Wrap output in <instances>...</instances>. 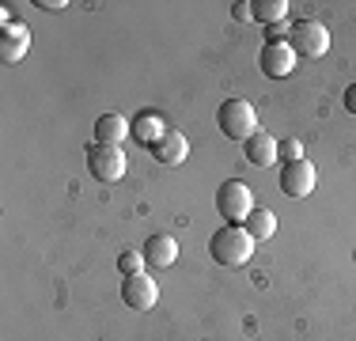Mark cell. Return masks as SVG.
<instances>
[{
	"mask_svg": "<svg viewBox=\"0 0 356 341\" xmlns=\"http://www.w3.org/2000/svg\"><path fill=\"white\" fill-rule=\"evenodd\" d=\"M209 254H213L216 266L239 269V266H247V262H250L254 239L247 235V228H243V224H224V228H216V232H213V239H209Z\"/></svg>",
	"mask_w": 356,
	"mask_h": 341,
	"instance_id": "cell-1",
	"label": "cell"
},
{
	"mask_svg": "<svg viewBox=\"0 0 356 341\" xmlns=\"http://www.w3.org/2000/svg\"><path fill=\"white\" fill-rule=\"evenodd\" d=\"M216 125L227 141H247L258 133V110L247 99H224L216 110Z\"/></svg>",
	"mask_w": 356,
	"mask_h": 341,
	"instance_id": "cell-2",
	"label": "cell"
},
{
	"mask_svg": "<svg viewBox=\"0 0 356 341\" xmlns=\"http://www.w3.org/2000/svg\"><path fill=\"white\" fill-rule=\"evenodd\" d=\"M83 159H88V170L99 178V182L114 186L125 178V152L122 144H88V152H83Z\"/></svg>",
	"mask_w": 356,
	"mask_h": 341,
	"instance_id": "cell-3",
	"label": "cell"
},
{
	"mask_svg": "<svg viewBox=\"0 0 356 341\" xmlns=\"http://www.w3.org/2000/svg\"><path fill=\"white\" fill-rule=\"evenodd\" d=\"M216 212L227 220V224H243V220L254 212V190L239 178H227L216 190Z\"/></svg>",
	"mask_w": 356,
	"mask_h": 341,
	"instance_id": "cell-4",
	"label": "cell"
},
{
	"mask_svg": "<svg viewBox=\"0 0 356 341\" xmlns=\"http://www.w3.org/2000/svg\"><path fill=\"white\" fill-rule=\"evenodd\" d=\"M288 46L296 49V57L315 61V57H322L330 49V31L318 19H296L292 31H288Z\"/></svg>",
	"mask_w": 356,
	"mask_h": 341,
	"instance_id": "cell-5",
	"label": "cell"
},
{
	"mask_svg": "<svg viewBox=\"0 0 356 341\" xmlns=\"http://www.w3.org/2000/svg\"><path fill=\"white\" fill-rule=\"evenodd\" d=\"M122 303L129 311H152L159 303V285L148 277V273H137V277L122 280Z\"/></svg>",
	"mask_w": 356,
	"mask_h": 341,
	"instance_id": "cell-6",
	"label": "cell"
},
{
	"mask_svg": "<svg viewBox=\"0 0 356 341\" xmlns=\"http://www.w3.org/2000/svg\"><path fill=\"white\" fill-rule=\"evenodd\" d=\"M318 182V170L311 159H296V164H284L281 167V193L288 198H307Z\"/></svg>",
	"mask_w": 356,
	"mask_h": 341,
	"instance_id": "cell-7",
	"label": "cell"
},
{
	"mask_svg": "<svg viewBox=\"0 0 356 341\" xmlns=\"http://www.w3.org/2000/svg\"><path fill=\"white\" fill-rule=\"evenodd\" d=\"M261 72L273 76V80H284V76L296 72V49L288 42H266L261 46V57H258Z\"/></svg>",
	"mask_w": 356,
	"mask_h": 341,
	"instance_id": "cell-8",
	"label": "cell"
},
{
	"mask_svg": "<svg viewBox=\"0 0 356 341\" xmlns=\"http://www.w3.org/2000/svg\"><path fill=\"white\" fill-rule=\"evenodd\" d=\"M31 49V31L27 23H8V27H0V61L4 65H15L23 61Z\"/></svg>",
	"mask_w": 356,
	"mask_h": 341,
	"instance_id": "cell-9",
	"label": "cell"
},
{
	"mask_svg": "<svg viewBox=\"0 0 356 341\" xmlns=\"http://www.w3.org/2000/svg\"><path fill=\"white\" fill-rule=\"evenodd\" d=\"M144 262L148 266H156V269H171L175 262H178V243H175V235H148L144 239Z\"/></svg>",
	"mask_w": 356,
	"mask_h": 341,
	"instance_id": "cell-10",
	"label": "cell"
},
{
	"mask_svg": "<svg viewBox=\"0 0 356 341\" xmlns=\"http://www.w3.org/2000/svg\"><path fill=\"white\" fill-rule=\"evenodd\" d=\"M148 152H152V159H156V164H163V167H178L186 156H190V141H186V136L178 133V129H167V133H163V141L152 144Z\"/></svg>",
	"mask_w": 356,
	"mask_h": 341,
	"instance_id": "cell-11",
	"label": "cell"
},
{
	"mask_svg": "<svg viewBox=\"0 0 356 341\" xmlns=\"http://www.w3.org/2000/svg\"><path fill=\"white\" fill-rule=\"evenodd\" d=\"M243 159H247L250 167H269L277 159V141L266 129H258L254 136L243 141Z\"/></svg>",
	"mask_w": 356,
	"mask_h": 341,
	"instance_id": "cell-12",
	"label": "cell"
},
{
	"mask_svg": "<svg viewBox=\"0 0 356 341\" xmlns=\"http://www.w3.org/2000/svg\"><path fill=\"white\" fill-rule=\"evenodd\" d=\"M129 133L137 136L140 148H152V144L163 141L167 125H163V118H159V114H137V118L129 122Z\"/></svg>",
	"mask_w": 356,
	"mask_h": 341,
	"instance_id": "cell-13",
	"label": "cell"
},
{
	"mask_svg": "<svg viewBox=\"0 0 356 341\" xmlns=\"http://www.w3.org/2000/svg\"><path fill=\"white\" fill-rule=\"evenodd\" d=\"M125 136H133V133H129V122H125L118 110L114 114H103L95 122V144H122Z\"/></svg>",
	"mask_w": 356,
	"mask_h": 341,
	"instance_id": "cell-14",
	"label": "cell"
},
{
	"mask_svg": "<svg viewBox=\"0 0 356 341\" xmlns=\"http://www.w3.org/2000/svg\"><path fill=\"white\" fill-rule=\"evenodd\" d=\"M243 228H247V235L254 243H266V239H273V232H277V216L269 209H254L250 216L243 220Z\"/></svg>",
	"mask_w": 356,
	"mask_h": 341,
	"instance_id": "cell-15",
	"label": "cell"
},
{
	"mask_svg": "<svg viewBox=\"0 0 356 341\" xmlns=\"http://www.w3.org/2000/svg\"><path fill=\"white\" fill-rule=\"evenodd\" d=\"M254 19L273 27V23L288 19V0H254Z\"/></svg>",
	"mask_w": 356,
	"mask_h": 341,
	"instance_id": "cell-16",
	"label": "cell"
},
{
	"mask_svg": "<svg viewBox=\"0 0 356 341\" xmlns=\"http://www.w3.org/2000/svg\"><path fill=\"white\" fill-rule=\"evenodd\" d=\"M144 254L140 251H125L122 258H118V269H122V277H137V273H144Z\"/></svg>",
	"mask_w": 356,
	"mask_h": 341,
	"instance_id": "cell-17",
	"label": "cell"
},
{
	"mask_svg": "<svg viewBox=\"0 0 356 341\" xmlns=\"http://www.w3.org/2000/svg\"><path fill=\"white\" fill-rule=\"evenodd\" d=\"M277 159H284V164H296V159H303V144L296 141V136H288V141H277Z\"/></svg>",
	"mask_w": 356,
	"mask_h": 341,
	"instance_id": "cell-18",
	"label": "cell"
},
{
	"mask_svg": "<svg viewBox=\"0 0 356 341\" xmlns=\"http://www.w3.org/2000/svg\"><path fill=\"white\" fill-rule=\"evenodd\" d=\"M35 8H42V12H65L69 0H35Z\"/></svg>",
	"mask_w": 356,
	"mask_h": 341,
	"instance_id": "cell-19",
	"label": "cell"
},
{
	"mask_svg": "<svg viewBox=\"0 0 356 341\" xmlns=\"http://www.w3.org/2000/svg\"><path fill=\"white\" fill-rule=\"evenodd\" d=\"M232 15H235V19H254V4H235Z\"/></svg>",
	"mask_w": 356,
	"mask_h": 341,
	"instance_id": "cell-20",
	"label": "cell"
},
{
	"mask_svg": "<svg viewBox=\"0 0 356 341\" xmlns=\"http://www.w3.org/2000/svg\"><path fill=\"white\" fill-rule=\"evenodd\" d=\"M345 110H349V114H356V84H349V88H345Z\"/></svg>",
	"mask_w": 356,
	"mask_h": 341,
	"instance_id": "cell-21",
	"label": "cell"
},
{
	"mask_svg": "<svg viewBox=\"0 0 356 341\" xmlns=\"http://www.w3.org/2000/svg\"><path fill=\"white\" fill-rule=\"evenodd\" d=\"M353 262H356V251H353Z\"/></svg>",
	"mask_w": 356,
	"mask_h": 341,
	"instance_id": "cell-22",
	"label": "cell"
}]
</instances>
